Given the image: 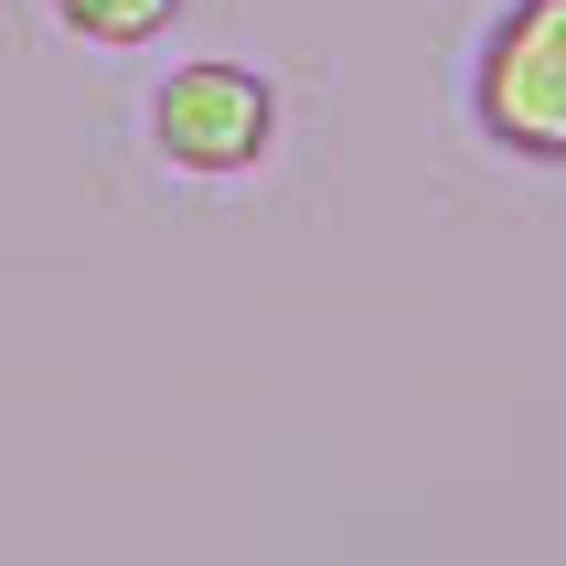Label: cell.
Returning a JSON list of instances; mask_svg holds the SVG:
<instances>
[{"label":"cell","mask_w":566,"mask_h":566,"mask_svg":"<svg viewBox=\"0 0 566 566\" xmlns=\"http://www.w3.org/2000/svg\"><path fill=\"white\" fill-rule=\"evenodd\" d=\"M471 128L503 160L566 171V0H503L471 54Z\"/></svg>","instance_id":"obj_1"},{"label":"cell","mask_w":566,"mask_h":566,"mask_svg":"<svg viewBox=\"0 0 566 566\" xmlns=\"http://www.w3.org/2000/svg\"><path fill=\"white\" fill-rule=\"evenodd\" d=\"M150 150L182 182H235L279 150V86L235 54H192L150 86Z\"/></svg>","instance_id":"obj_2"},{"label":"cell","mask_w":566,"mask_h":566,"mask_svg":"<svg viewBox=\"0 0 566 566\" xmlns=\"http://www.w3.org/2000/svg\"><path fill=\"white\" fill-rule=\"evenodd\" d=\"M54 22L75 43H96V54H139V43H160L182 22V0H54Z\"/></svg>","instance_id":"obj_3"}]
</instances>
